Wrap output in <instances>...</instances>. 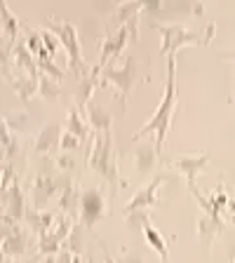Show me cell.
I'll return each instance as SVG.
<instances>
[{"label": "cell", "instance_id": "26", "mask_svg": "<svg viewBox=\"0 0 235 263\" xmlns=\"http://www.w3.org/2000/svg\"><path fill=\"white\" fill-rule=\"evenodd\" d=\"M55 162H57V167H59V170H64V172L76 170V158H73L71 153H64V151H61V153L55 158Z\"/></svg>", "mask_w": 235, "mask_h": 263}, {"label": "cell", "instance_id": "6", "mask_svg": "<svg viewBox=\"0 0 235 263\" xmlns=\"http://www.w3.org/2000/svg\"><path fill=\"white\" fill-rule=\"evenodd\" d=\"M0 195H3V204H5V216L19 221L26 214V202H24V193L19 186V179L12 174V167L5 164L3 170V181H0Z\"/></svg>", "mask_w": 235, "mask_h": 263}, {"label": "cell", "instance_id": "29", "mask_svg": "<svg viewBox=\"0 0 235 263\" xmlns=\"http://www.w3.org/2000/svg\"><path fill=\"white\" fill-rule=\"evenodd\" d=\"M104 263H115V261H113V258L109 256V254H106V256H104Z\"/></svg>", "mask_w": 235, "mask_h": 263}, {"label": "cell", "instance_id": "10", "mask_svg": "<svg viewBox=\"0 0 235 263\" xmlns=\"http://www.w3.org/2000/svg\"><path fill=\"white\" fill-rule=\"evenodd\" d=\"M165 176L162 174H155L153 179H151V183H146V186H141L134 195L130 197V202L125 204V209H122V214H134V212H146L148 207H155V202H158V188L160 183H162Z\"/></svg>", "mask_w": 235, "mask_h": 263}, {"label": "cell", "instance_id": "21", "mask_svg": "<svg viewBox=\"0 0 235 263\" xmlns=\"http://www.w3.org/2000/svg\"><path fill=\"white\" fill-rule=\"evenodd\" d=\"M38 94H43L45 99H57L59 97V85H57V80H52L49 76H43V73H40Z\"/></svg>", "mask_w": 235, "mask_h": 263}, {"label": "cell", "instance_id": "14", "mask_svg": "<svg viewBox=\"0 0 235 263\" xmlns=\"http://www.w3.org/2000/svg\"><path fill=\"white\" fill-rule=\"evenodd\" d=\"M143 10H146V3H118L115 10H113V14H111V19H109V24H106V33L125 26L130 19L139 16Z\"/></svg>", "mask_w": 235, "mask_h": 263}, {"label": "cell", "instance_id": "19", "mask_svg": "<svg viewBox=\"0 0 235 263\" xmlns=\"http://www.w3.org/2000/svg\"><path fill=\"white\" fill-rule=\"evenodd\" d=\"M16 148H19V143H16L14 134H12L10 127L5 125V118H0V162L14 158Z\"/></svg>", "mask_w": 235, "mask_h": 263}, {"label": "cell", "instance_id": "31", "mask_svg": "<svg viewBox=\"0 0 235 263\" xmlns=\"http://www.w3.org/2000/svg\"><path fill=\"white\" fill-rule=\"evenodd\" d=\"M85 263H94V261H92V258H89V261H85Z\"/></svg>", "mask_w": 235, "mask_h": 263}, {"label": "cell", "instance_id": "23", "mask_svg": "<svg viewBox=\"0 0 235 263\" xmlns=\"http://www.w3.org/2000/svg\"><path fill=\"white\" fill-rule=\"evenodd\" d=\"M40 40H43L45 52H47V54L55 59V57H57V49H59V40H57L49 31H45V28H40Z\"/></svg>", "mask_w": 235, "mask_h": 263}, {"label": "cell", "instance_id": "25", "mask_svg": "<svg viewBox=\"0 0 235 263\" xmlns=\"http://www.w3.org/2000/svg\"><path fill=\"white\" fill-rule=\"evenodd\" d=\"M80 146V141H78L73 134H68V132H61V141H59V151H64V153H71V151H76V148Z\"/></svg>", "mask_w": 235, "mask_h": 263}, {"label": "cell", "instance_id": "15", "mask_svg": "<svg viewBox=\"0 0 235 263\" xmlns=\"http://www.w3.org/2000/svg\"><path fill=\"white\" fill-rule=\"evenodd\" d=\"M99 68L97 64L89 68L85 76H80V82H78V89H76V108H80V110H85V106L89 104V97L94 94V89H97V85H99Z\"/></svg>", "mask_w": 235, "mask_h": 263}, {"label": "cell", "instance_id": "7", "mask_svg": "<svg viewBox=\"0 0 235 263\" xmlns=\"http://www.w3.org/2000/svg\"><path fill=\"white\" fill-rule=\"evenodd\" d=\"M106 200H104V193L99 188H85L78 197V216H80L82 226L85 228H92L99 219L106 216Z\"/></svg>", "mask_w": 235, "mask_h": 263}, {"label": "cell", "instance_id": "24", "mask_svg": "<svg viewBox=\"0 0 235 263\" xmlns=\"http://www.w3.org/2000/svg\"><path fill=\"white\" fill-rule=\"evenodd\" d=\"M5 125L10 127V132H22L24 127L28 125V113H16V115H10V118H5Z\"/></svg>", "mask_w": 235, "mask_h": 263}, {"label": "cell", "instance_id": "18", "mask_svg": "<svg viewBox=\"0 0 235 263\" xmlns=\"http://www.w3.org/2000/svg\"><path fill=\"white\" fill-rule=\"evenodd\" d=\"M3 245V254H7V256H14V254H24L28 247V235L26 230L22 228V226H16L14 233H10V235L5 237V240L0 242Z\"/></svg>", "mask_w": 235, "mask_h": 263}, {"label": "cell", "instance_id": "4", "mask_svg": "<svg viewBox=\"0 0 235 263\" xmlns=\"http://www.w3.org/2000/svg\"><path fill=\"white\" fill-rule=\"evenodd\" d=\"M45 31H49L59 40V45H64L66 54H68V68L73 73H78V78L85 76L89 71V66L82 59V47H80V38H78V31L71 22H61V19H52L47 16L45 19Z\"/></svg>", "mask_w": 235, "mask_h": 263}, {"label": "cell", "instance_id": "13", "mask_svg": "<svg viewBox=\"0 0 235 263\" xmlns=\"http://www.w3.org/2000/svg\"><path fill=\"white\" fill-rule=\"evenodd\" d=\"M61 141V125L59 122H47L43 129L38 132V137L33 141V153L35 155H47L55 148H59Z\"/></svg>", "mask_w": 235, "mask_h": 263}, {"label": "cell", "instance_id": "27", "mask_svg": "<svg viewBox=\"0 0 235 263\" xmlns=\"http://www.w3.org/2000/svg\"><path fill=\"white\" fill-rule=\"evenodd\" d=\"M221 57H224V59H233L235 61V52H224Z\"/></svg>", "mask_w": 235, "mask_h": 263}, {"label": "cell", "instance_id": "5", "mask_svg": "<svg viewBox=\"0 0 235 263\" xmlns=\"http://www.w3.org/2000/svg\"><path fill=\"white\" fill-rule=\"evenodd\" d=\"M134 78H137V64L132 57H125L120 64H109L99 71V82L101 85H113L120 104L127 101V94H130L132 85H134Z\"/></svg>", "mask_w": 235, "mask_h": 263}, {"label": "cell", "instance_id": "1", "mask_svg": "<svg viewBox=\"0 0 235 263\" xmlns=\"http://www.w3.org/2000/svg\"><path fill=\"white\" fill-rule=\"evenodd\" d=\"M176 104H179V97H176V54L167 57V80H165L162 87V99H160L155 113L151 115V120L143 122L139 127V132H134V141L148 134H155V153L158 158H162V148H165V139H167V132H170L172 118H174Z\"/></svg>", "mask_w": 235, "mask_h": 263}, {"label": "cell", "instance_id": "9", "mask_svg": "<svg viewBox=\"0 0 235 263\" xmlns=\"http://www.w3.org/2000/svg\"><path fill=\"white\" fill-rule=\"evenodd\" d=\"M64 183H66V181L52 179V176L45 174V172H38V174H35V179H33V186H31L33 209H40V212H43V209L52 202V197L59 195V191H61L59 186H64Z\"/></svg>", "mask_w": 235, "mask_h": 263}, {"label": "cell", "instance_id": "28", "mask_svg": "<svg viewBox=\"0 0 235 263\" xmlns=\"http://www.w3.org/2000/svg\"><path fill=\"white\" fill-rule=\"evenodd\" d=\"M71 263H85V261H82V256H78V254H76V256L71 258Z\"/></svg>", "mask_w": 235, "mask_h": 263}, {"label": "cell", "instance_id": "30", "mask_svg": "<svg viewBox=\"0 0 235 263\" xmlns=\"http://www.w3.org/2000/svg\"><path fill=\"white\" fill-rule=\"evenodd\" d=\"M3 170H5V164H0V181H3Z\"/></svg>", "mask_w": 235, "mask_h": 263}, {"label": "cell", "instance_id": "3", "mask_svg": "<svg viewBox=\"0 0 235 263\" xmlns=\"http://www.w3.org/2000/svg\"><path fill=\"white\" fill-rule=\"evenodd\" d=\"M92 148L87 151V164L97 172L101 179L109 181L111 195L118 193V186H125L127 181L118 172V162H115L113 153V134L109 132H92Z\"/></svg>", "mask_w": 235, "mask_h": 263}, {"label": "cell", "instance_id": "11", "mask_svg": "<svg viewBox=\"0 0 235 263\" xmlns=\"http://www.w3.org/2000/svg\"><path fill=\"white\" fill-rule=\"evenodd\" d=\"M167 164H172L174 170H179L181 174L186 176L188 181V188L195 186V176L197 172H203V167L209 162V153L205 151V153H188V155H179V158H170L165 160Z\"/></svg>", "mask_w": 235, "mask_h": 263}, {"label": "cell", "instance_id": "16", "mask_svg": "<svg viewBox=\"0 0 235 263\" xmlns=\"http://www.w3.org/2000/svg\"><path fill=\"white\" fill-rule=\"evenodd\" d=\"M24 219L31 223V228L38 233V235H45V233H49V228L55 226V214L52 212H40V209H26V214H24Z\"/></svg>", "mask_w": 235, "mask_h": 263}, {"label": "cell", "instance_id": "17", "mask_svg": "<svg viewBox=\"0 0 235 263\" xmlns=\"http://www.w3.org/2000/svg\"><path fill=\"white\" fill-rule=\"evenodd\" d=\"M38 80L40 78H31V76H26V73H16V76L10 78V85L16 89V94H19L22 101H28L33 94H38Z\"/></svg>", "mask_w": 235, "mask_h": 263}, {"label": "cell", "instance_id": "12", "mask_svg": "<svg viewBox=\"0 0 235 263\" xmlns=\"http://www.w3.org/2000/svg\"><path fill=\"white\" fill-rule=\"evenodd\" d=\"M66 132H68V134H73V137H76L80 143H85V146H87V151L92 148V137H94V134L89 132L87 118H85V110L76 108V106H71V108H68Z\"/></svg>", "mask_w": 235, "mask_h": 263}, {"label": "cell", "instance_id": "22", "mask_svg": "<svg viewBox=\"0 0 235 263\" xmlns=\"http://www.w3.org/2000/svg\"><path fill=\"white\" fill-rule=\"evenodd\" d=\"M24 31H26V49L31 52L33 57L40 54V49H43V40H40V31L38 28H31V26H24Z\"/></svg>", "mask_w": 235, "mask_h": 263}, {"label": "cell", "instance_id": "8", "mask_svg": "<svg viewBox=\"0 0 235 263\" xmlns=\"http://www.w3.org/2000/svg\"><path fill=\"white\" fill-rule=\"evenodd\" d=\"M127 40H132L130 38V28L127 26H120V28H115V31L106 33L104 40H101V49H99V61H97L99 68L113 64V61L122 54Z\"/></svg>", "mask_w": 235, "mask_h": 263}, {"label": "cell", "instance_id": "2", "mask_svg": "<svg viewBox=\"0 0 235 263\" xmlns=\"http://www.w3.org/2000/svg\"><path fill=\"white\" fill-rule=\"evenodd\" d=\"M153 28L160 33V54H176L179 47L186 45H203L207 47L212 43L214 33H216V24L214 22H205L203 26L197 28H188L184 24H153Z\"/></svg>", "mask_w": 235, "mask_h": 263}, {"label": "cell", "instance_id": "20", "mask_svg": "<svg viewBox=\"0 0 235 263\" xmlns=\"http://www.w3.org/2000/svg\"><path fill=\"white\" fill-rule=\"evenodd\" d=\"M134 158H137L139 172H151V170H153V164H155V160H158V153H155V148L141 146V148H137Z\"/></svg>", "mask_w": 235, "mask_h": 263}]
</instances>
